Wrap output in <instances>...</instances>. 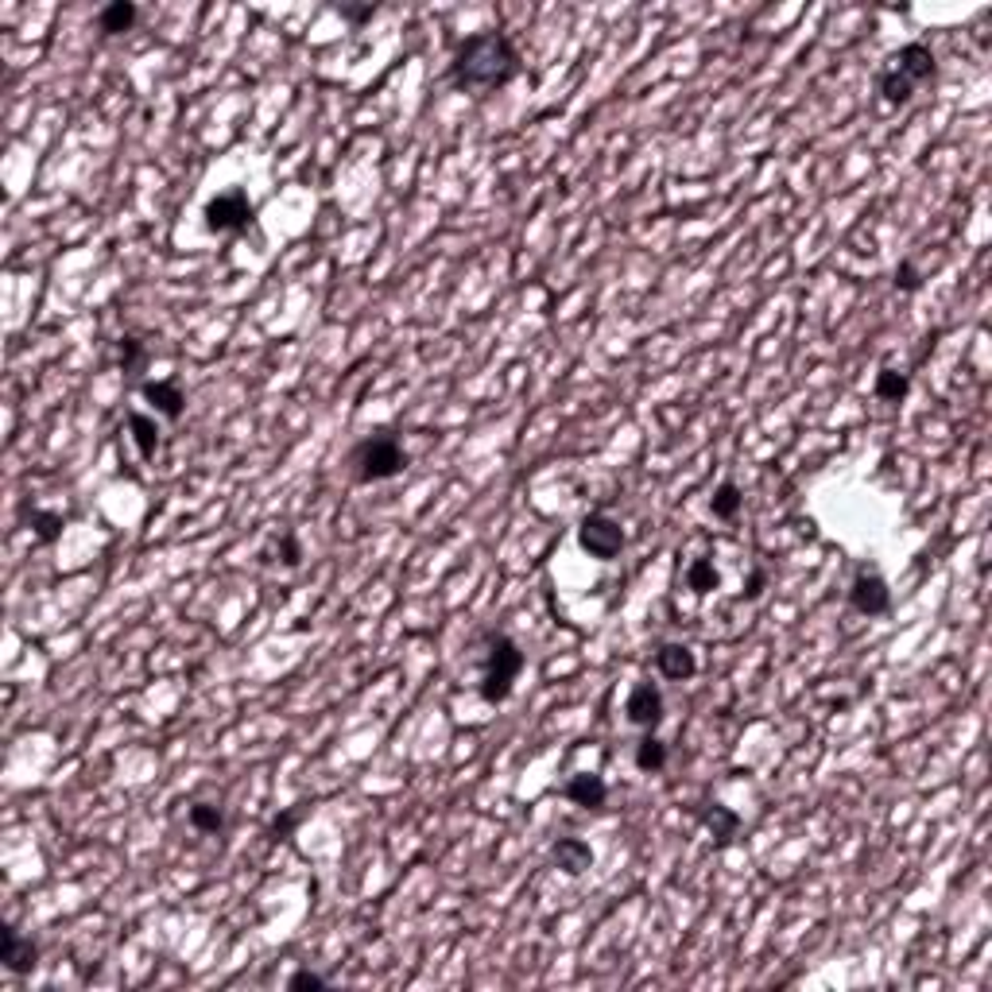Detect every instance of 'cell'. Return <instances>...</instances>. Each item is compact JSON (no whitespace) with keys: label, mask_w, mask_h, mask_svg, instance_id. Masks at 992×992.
Here are the masks:
<instances>
[{"label":"cell","mask_w":992,"mask_h":992,"mask_svg":"<svg viewBox=\"0 0 992 992\" xmlns=\"http://www.w3.org/2000/svg\"><path fill=\"white\" fill-rule=\"evenodd\" d=\"M403 470H407V450L400 446L396 434H372V439H364L349 450V477H353L357 485L392 481Z\"/></svg>","instance_id":"2"},{"label":"cell","mask_w":992,"mask_h":992,"mask_svg":"<svg viewBox=\"0 0 992 992\" xmlns=\"http://www.w3.org/2000/svg\"><path fill=\"white\" fill-rule=\"evenodd\" d=\"M740 504H744V496H740V489L733 485V481H721L718 492L709 496V508H713V516L718 520H733L740 512Z\"/></svg>","instance_id":"17"},{"label":"cell","mask_w":992,"mask_h":992,"mask_svg":"<svg viewBox=\"0 0 992 992\" xmlns=\"http://www.w3.org/2000/svg\"><path fill=\"white\" fill-rule=\"evenodd\" d=\"M520 670H523V651H520L516 640H508V636H489L485 675H481V698H485L489 706L508 702V694H512Z\"/></svg>","instance_id":"4"},{"label":"cell","mask_w":992,"mask_h":992,"mask_svg":"<svg viewBox=\"0 0 992 992\" xmlns=\"http://www.w3.org/2000/svg\"><path fill=\"white\" fill-rule=\"evenodd\" d=\"M299 818H303V810L299 807H291V810H283L280 818L272 822V829H268V838L272 841H287L291 834H295V826H299Z\"/></svg>","instance_id":"23"},{"label":"cell","mask_w":992,"mask_h":992,"mask_svg":"<svg viewBox=\"0 0 992 992\" xmlns=\"http://www.w3.org/2000/svg\"><path fill=\"white\" fill-rule=\"evenodd\" d=\"M191 826L198 834H222L225 829V810L213 807V802H194L191 807Z\"/></svg>","instance_id":"18"},{"label":"cell","mask_w":992,"mask_h":992,"mask_svg":"<svg viewBox=\"0 0 992 992\" xmlns=\"http://www.w3.org/2000/svg\"><path fill=\"white\" fill-rule=\"evenodd\" d=\"M667 764V744L655 740V737H644L636 749V768L640 771H660Z\"/></svg>","instance_id":"19"},{"label":"cell","mask_w":992,"mask_h":992,"mask_svg":"<svg viewBox=\"0 0 992 992\" xmlns=\"http://www.w3.org/2000/svg\"><path fill=\"white\" fill-rule=\"evenodd\" d=\"M133 24H136V5H133V0H113V5L101 8V16H97V27H101L105 35L128 32Z\"/></svg>","instance_id":"15"},{"label":"cell","mask_w":992,"mask_h":992,"mask_svg":"<svg viewBox=\"0 0 992 992\" xmlns=\"http://www.w3.org/2000/svg\"><path fill=\"white\" fill-rule=\"evenodd\" d=\"M764 586H768V574H764V570H756V574L749 578V586L740 590V597H749V601H756V597L764 593Z\"/></svg>","instance_id":"29"},{"label":"cell","mask_w":992,"mask_h":992,"mask_svg":"<svg viewBox=\"0 0 992 992\" xmlns=\"http://www.w3.org/2000/svg\"><path fill=\"white\" fill-rule=\"evenodd\" d=\"M333 12H338V16H342V20H349V24H353V27H361L364 20H372V12H376V5H338V8H333Z\"/></svg>","instance_id":"24"},{"label":"cell","mask_w":992,"mask_h":992,"mask_svg":"<svg viewBox=\"0 0 992 992\" xmlns=\"http://www.w3.org/2000/svg\"><path fill=\"white\" fill-rule=\"evenodd\" d=\"M121 357H124V372H133L136 364H140V357H144V349H140V342H133V338H124L121 342Z\"/></svg>","instance_id":"28"},{"label":"cell","mask_w":992,"mask_h":992,"mask_svg":"<svg viewBox=\"0 0 992 992\" xmlns=\"http://www.w3.org/2000/svg\"><path fill=\"white\" fill-rule=\"evenodd\" d=\"M0 961H5L12 973H32L35 961H39V950H35V942L24 938L16 927H5V954H0Z\"/></svg>","instance_id":"10"},{"label":"cell","mask_w":992,"mask_h":992,"mask_svg":"<svg viewBox=\"0 0 992 992\" xmlns=\"http://www.w3.org/2000/svg\"><path fill=\"white\" fill-rule=\"evenodd\" d=\"M629 721L640 725V729H655L663 721V694L660 687H651V682H640V687L629 694Z\"/></svg>","instance_id":"8"},{"label":"cell","mask_w":992,"mask_h":992,"mask_svg":"<svg viewBox=\"0 0 992 992\" xmlns=\"http://www.w3.org/2000/svg\"><path fill=\"white\" fill-rule=\"evenodd\" d=\"M687 586L694 593H709V590H718V566H713L709 559H694L690 562V570H687Z\"/></svg>","instance_id":"21"},{"label":"cell","mask_w":992,"mask_h":992,"mask_svg":"<svg viewBox=\"0 0 992 992\" xmlns=\"http://www.w3.org/2000/svg\"><path fill=\"white\" fill-rule=\"evenodd\" d=\"M908 388H911V381H908V372H896V369H884V372L877 376V396H880V400H892V403H899L903 396H908Z\"/></svg>","instance_id":"20"},{"label":"cell","mask_w":992,"mask_h":992,"mask_svg":"<svg viewBox=\"0 0 992 992\" xmlns=\"http://www.w3.org/2000/svg\"><path fill=\"white\" fill-rule=\"evenodd\" d=\"M578 543L581 551H590L593 559H617V554L624 551V543H629V535H624L620 528V520H612L605 512H597V516H586L581 520V528H578Z\"/></svg>","instance_id":"5"},{"label":"cell","mask_w":992,"mask_h":992,"mask_svg":"<svg viewBox=\"0 0 992 992\" xmlns=\"http://www.w3.org/2000/svg\"><path fill=\"white\" fill-rule=\"evenodd\" d=\"M140 392H144V400L155 403L159 412H164L171 422H174V419H183V403H186V396L179 392V384H171V381H155V384H144Z\"/></svg>","instance_id":"14"},{"label":"cell","mask_w":992,"mask_h":992,"mask_svg":"<svg viewBox=\"0 0 992 992\" xmlns=\"http://www.w3.org/2000/svg\"><path fill=\"white\" fill-rule=\"evenodd\" d=\"M299 559H303L299 539H295V535H283V539H280V562H283V566H299Z\"/></svg>","instance_id":"26"},{"label":"cell","mask_w":992,"mask_h":992,"mask_svg":"<svg viewBox=\"0 0 992 992\" xmlns=\"http://www.w3.org/2000/svg\"><path fill=\"white\" fill-rule=\"evenodd\" d=\"M128 431H133V439H136V446H140V454L144 458H155V450H159V427L155 422L148 419V415H128Z\"/></svg>","instance_id":"16"},{"label":"cell","mask_w":992,"mask_h":992,"mask_svg":"<svg viewBox=\"0 0 992 992\" xmlns=\"http://www.w3.org/2000/svg\"><path fill=\"white\" fill-rule=\"evenodd\" d=\"M655 667H660L670 682H682L698 670V660H694V651L687 644H663L660 651H655Z\"/></svg>","instance_id":"11"},{"label":"cell","mask_w":992,"mask_h":992,"mask_svg":"<svg viewBox=\"0 0 992 992\" xmlns=\"http://www.w3.org/2000/svg\"><path fill=\"white\" fill-rule=\"evenodd\" d=\"M896 287L908 291V295H915V291L923 287V275H918L915 264H899V268H896Z\"/></svg>","instance_id":"25"},{"label":"cell","mask_w":992,"mask_h":992,"mask_svg":"<svg viewBox=\"0 0 992 992\" xmlns=\"http://www.w3.org/2000/svg\"><path fill=\"white\" fill-rule=\"evenodd\" d=\"M520 74V51L504 32H481L458 43L450 78L458 90H501Z\"/></svg>","instance_id":"1"},{"label":"cell","mask_w":992,"mask_h":992,"mask_svg":"<svg viewBox=\"0 0 992 992\" xmlns=\"http://www.w3.org/2000/svg\"><path fill=\"white\" fill-rule=\"evenodd\" d=\"M253 202H248L244 191H225L206 202V229L210 233H244L253 225Z\"/></svg>","instance_id":"6"},{"label":"cell","mask_w":992,"mask_h":992,"mask_svg":"<svg viewBox=\"0 0 992 992\" xmlns=\"http://www.w3.org/2000/svg\"><path fill=\"white\" fill-rule=\"evenodd\" d=\"M287 988H326V981L318 973H311V969H299V973L287 977Z\"/></svg>","instance_id":"27"},{"label":"cell","mask_w":992,"mask_h":992,"mask_svg":"<svg viewBox=\"0 0 992 992\" xmlns=\"http://www.w3.org/2000/svg\"><path fill=\"white\" fill-rule=\"evenodd\" d=\"M27 520H32V531L39 543H55V539L63 535V516H55V512H32Z\"/></svg>","instance_id":"22"},{"label":"cell","mask_w":992,"mask_h":992,"mask_svg":"<svg viewBox=\"0 0 992 992\" xmlns=\"http://www.w3.org/2000/svg\"><path fill=\"white\" fill-rule=\"evenodd\" d=\"M935 55H930V47H923V43H908L896 58H892V66L880 74V97L888 101V105H908L911 94H915V85H923L935 78Z\"/></svg>","instance_id":"3"},{"label":"cell","mask_w":992,"mask_h":992,"mask_svg":"<svg viewBox=\"0 0 992 992\" xmlns=\"http://www.w3.org/2000/svg\"><path fill=\"white\" fill-rule=\"evenodd\" d=\"M849 605L857 612H865V617H880V612H888V605H892V590H888V581L880 574L860 570L849 586Z\"/></svg>","instance_id":"7"},{"label":"cell","mask_w":992,"mask_h":992,"mask_svg":"<svg viewBox=\"0 0 992 992\" xmlns=\"http://www.w3.org/2000/svg\"><path fill=\"white\" fill-rule=\"evenodd\" d=\"M698 818L706 822V829L713 834V845H718V849H725V845L733 841L737 826H740V814H737V810H729V807H721V802H713V807L698 810Z\"/></svg>","instance_id":"13"},{"label":"cell","mask_w":992,"mask_h":992,"mask_svg":"<svg viewBox=\"0 0 992 992\" xmlns=\"http://www.w3.org/2000/svg\"><path fill=\"white\" fill-rule=\"evenodd\" d=\"M566 799L578 802V807H586V810H601L605 807V799H609V787L601 776H574L570 783H566Z\"/></svg>","instance_id":"12"},{"label":"cell","mask_w":992,"mask_h":992,"mask_svg":"<svg viewBox=\"0 0 992 992\" xmlns=\"http://www.w3.org/2000/svg\"><path fill=\"white\" fill-rule=\"evenodd\" d=\"M554 868H562L566 877H581L586 868H593V849L581 838H559L551 849Z\"/></svg>","instance_id":"9"}]
</instances>
